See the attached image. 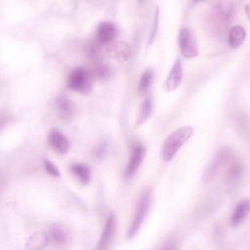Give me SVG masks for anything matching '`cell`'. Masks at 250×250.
<instances>
[{
    "label": "cell",
    "instance_id": "6da1fadb",
    "mask_svg": "<svg viewBox=\"0 0 250 250\" xmlns=\"http://www.w3.org/2000/svg\"><path fill=\"white\" fill-rule=\"evenodd\" d=\"M192 133L193 128L191 126H184L169 135L162 146L163 160L165 162H169L182 147V146L191 137Z\"/></svg>",
    "mask_w": 250,
    "mask_h": 250
},
{
    "label": "cell",
    "instance_id": "7a4b0ae2",
    "mask_svg": "<svg viewBox=\"0 0 250 250\" xmlns=\"http://www.w3.org/2000/svg\"><path fill=\"white\" fill-rule=\"evenodd\" d=\"M211 7V14L208 20L210 21V27L219 32L224 27L232 11V0H208Z\"/></svg>",
    "mask_w": 250,
    "mask_h": 250
},
{
    "label": "cell",
    "instance_id": "3957f363",
    "mask_svg": "<svg viewBox=\"0 0 250 250\" xmlns=\"http://www.w3.org/2000/svg\"><path fill=\"white\" fill-rule=\"evenodd\" d=\"M150 202H151L150 189L149 188L144 189L140 198H139L135 215L133 217L132 223H131V225L129 227V229H128V232H127V237L128 238H132L137 234L138 230L140 229V228H141V226H142V224H143V222H144V220H145V218H146V216L148 212Z\"/></svg>",
    "mask_w": 250,
    "mask_h": 250
},
{
    "label": "cell",
    "instance_id": "277c9868",
    "mask_svg": "<svg viewBox=\"0 0 250 250\" xmlns=\"http://www.w3.org/2000/svg\"><path fill=\"white\" fill-rule=\"evenodd\" d=\"M68 88L83 95L89 94L92 90L91 73L83 67L73 69L68 77Z\"/></svg>",
    "mask_w": 250,
    "mask_h": 250
},
{
    "label": "cell",
    "instance_id": "5b68a950",
    "mask_svg": "<svg viewBox=\"0 0 250 250\" xmlns=\"http://www.w3.org/2000/svg\"><path fill=\"white\" fill-rule=\"evenodd\" d=\"M179 47L182 55L187 58H194L198 54L195 37L192 29L189 27H183L179 33Z\"/></svg>",
    "mask_w": 250,
    "mask_h": 250
},
{
    "label": "cell",
    "instance_id": "8992f818",
    "mask_svg": "<svg viewBox=\"0 0 250 250\" xmlns=\"http://www.w3.org/2000/svg\"><path fill=\"white\" fill-rule=\"evenodd\" d=\"M145 153H146V150L142 145L136 144L132 146L130 159H129V161L126 165L125 171H124V176L126 178H131L137 172L138 168L140 167V165L144 159Z\"/></svg>",
    "mask_w": 250,
    "mask_h": 250
},
{
    "label": "cell",
    "instance_id": "52a82bcc",
    "mask_svg": "<svg viewBox=\"0 0 250 250\" xmlns=\"http://www.w3.org/2000/svg\"><path fill=\"white\" fill-rule=\"evenodd\" d=\"M116 230V220L113 215L109 216L105 222L104 228L101 234L100 240L95 248V250H107L111 244Z\"/></svg>",
    "mask_w": 250,
    "mask_h": 250
},
{
    "label": "cell",
    "instance_id": "ba28073f",
    "mask_svg": "<svg viewBox=\"0 0 250 250\" xmlns=\"http://www.w3.org/2000/svg\"><path fill=\"white\" fill-rule=\"evenodd\" d=\"M183 79V65L180 59H177L164 83L165 91H173L179 87Z\"/></svg>",
    "mask_w": 250,
    "mask_h": 250
},
{
    "label": "cell",
    "instance_id": "9c48e42d",
    "mask_svg": "<svg viewBox=\"0 0 250 250\" xmlns=\"http://www.w3.org/2000/svg\"><path fill=\"white\" fill-rule=\"evenodd\" d=\"M117 34L115 25L109 21H103L97 29V41L101 44H109L113 41Z\"/></svg>",
    "mask_w": 250,
    "mask_h": 250
},
{
    "label": "cell",
    "instance_id": "30bf717a",
    "mask_svg": "<svg viewBox=\"0 0 250 250\" xmlns=\"http://www.w3.org/2000/svg\"><path fill=\"white\" fill-rule=\"evenodd\" d=\"M49 145L58 152L65 153L69 148V142L63 134L58 130H53L48 137Z\"/></svg>",
    "mask_w": 250,
    "mask_h": 250
},
{
    "label": "cell",
    "instance_id": "8fae6325",
    "mask_svg": "<svg viewBox=\"0 0 250 250\" xmlns=\"http://www.w3.org/2000/svg\"><path fill=\"white\" fill-rule=\"evenodd\" d=\"M249 213H250V200L245 199L240 201L232 212V215L230 217V225L232 227H237L245 220V218Z\"/></svg>",
    "mask_w": 250,
    "mask_h": 250
},
{
    "label": "cell",
    "instance_id": "7c38bea8",
    "mask_svg": "<svg viewBox=\"0 0 250 250\" xmlns=\"http://www.w3.org/2000/svg\"><path fill=\"white\" fill-rule=\"evenodd\" d=\"M108 54L111 58L117 59V60H128L131 55V49L130 47L124 43V42H116L112 43L108 49Z\"/></svg>",
    "mask_w": 250,
    "mask_h": 250
},
{
    "label": "cell",
    "instance_id": "4fadbf2b",
    "mask_svg": "<svg viewBox=\"0 0 250 250\" xmlns=\"http://www.w3.org/2000/svg\"><path fill=\"white\" fill-rule=\"evenodd\" d=\"M59 116L62 120H68L73 113V104L66 96L59 97L56 102Z\"/></svg>",
    "mask_w": 250,
    "mask_h": 250
},
{
    "label": "cell",
    "instance_id": "5bb4252c",
    "mask_svg": "<svg viewBox=\"0 0 250 250\" xmlns=\"http://www.w3.org/2000/svg\"><path fill=\"white\" fill-rule=\"evenodd\" d=\"M246 32L241 25H234L230 28L229 33V44L231 49L238 48L245 40Z\"/></svg>",
    "mask_w": 250,
    "mask_h": 250
},
{
    "label": "cell",
    "instance_id": "9a60e30c",
    "mask_svg": "<svg viewBox=\"0 0 250 250\" xmlns=\"http://www.w3.org/2000/svg\"><path fill=\"white\" fill-rule=\"evenodd\" d=\"M152 110V102L150 98H146L142 103L136 118V126H141L150 116Z\"/></svg>",
    "mask_w": 250,
    "mask_h": 250
},
{
    "label": "cell",
    "instance_id": "2e32d148",
    "mask_svg": "<svg viewBox=\"0 0 250 250\" xmlns=\"http://www.w3.org/2000/svg\"><path fill=\"white\" fill-rule=\"evenodd\" d=\"M72 173L75 177L82 183L87 184L91 179V171L90 168L84 163H74L70 167Z\"/></svg>",
    "mask_w": 250,
    "mask_h": 250
},
{
    "label": "cell",
    "instance_id": "e0dca14e",
    "mask_svg": "<svg viewBox=\"0 0 250 250\" xmlns=\"http://www.w3.org/2000/svg\"><path fill=\"white\" fill-rule=\"evenodd\" d=\"M51 236L58 245H62L68 241V231L62 225H55L51 228Z\"/></svg>",
    "mask_w": 250,
    "mask_h": 250
},
{
    "label": "cell",
    "instance_id": "ac0fdd59",
    "mask_svg": "<svg viewBox=\"0 0 250 250\" xmlns=\"http://www.w3.org/2000/svg\"><path fill=\"white\" fill-rule=\"evenodd\" d=\"M242 174V166L239 162L231 160L229 163V168L227 171V181L230 184L237 182Z\"/></svg>",
    "mask_w": 250,
    "mask_h": 250
},
{
    "label": "cell",
    "instance_id": "d6986e66",
    "mask_svg": "<svg viewBox=\"0 0 250 250\" xmlns=\"http://www.w3.org/2000/svg\"><path fill=\"white\" fill-rule=\"evenodd\" d=\"M152 78H153V71L151 69H146L143 72L141 79H140L139 87H138L139 94H144L147 91L148 87L151 84Z\"/></svg>",
    "mask_w": 250,
    "mask_h": 250
},
{
    "label": "cell",
    "instance_id": "ffe728a7",
    "mask_svg": "<svg viewBox=\"0 0 250 250\" xmlns=\"http://www.w3.org/2000/svg\"><path fill=\"white\" fill-rule=\"evenodd\" d=\"M91 75L95 76L99 79H106L109 76V69L105 64H104L100 62H97L93 65V70H92Z\"/></svg>",
    "mask_w": 250,
    "mask_h": 250
},
{
    "label": "cell",
    "instance_id": "44dd1931",
    "mask_svg": "<svg viewBox=\"0 0 250 250\" xmlns=\"http://www.w3.org/2000/svg\"><path fill=\"white\" fill-rule=\"evenodd\" d=\"M44 167H45V169H46V171L49 173V174H51V175H53V176H55V177H60V171H59V169L57 168V166L53 163V162H51L50 160H44Z\"/></svg>",
    "mask_w": 250,
    "mask_h": 250
},
{
    "label": "cell",
    "instance_id": "7402d4cb",
    "mask_svg": "<svg viewBox=\"0 0 250 250\" xmlns=\"http://www.w3.org/2000/svg\"><path fill=\"white\" fill-rule=\"evenodd\" d=\"M107 151V144L104 141H102L96 147L95 153L97 157H104Z\"/></svg>",
    "mask_w": 250,
    "mask_h": 250
},
{
    "label": "cell",
    "instance_id": "603a6c76",
    "mask_svg": "<svg viewBox=\"0 0 250 250\" xmlns=\"http://www.w3.org/2000/svg\"><path fill=\"white\" fill-rule=\"evenodd\" d=\"M157 26H158V11L156 10V13H155V17H154V23H153V29L151 30V33H150V36H149V44H151V42L153 41V38L156 34V31H157Z\"/></svg>",
    "mask_w": 250,
    "mask_h": 250
},
{
    "label": "cell",
    "instance_id": "cb8c5ba5",
    "mask_svg": "<svg viewBox=\"0 0 250 250\" xmlns=\"http://www.w3.org/2000/svg\"><path fill=\"white\" fill-rule=\"evenodd\" d=\"M161 250H178L174 243H167Z\"/></svg>",
    "mask_w": 250,
    "mask_h": 250
},
{
    "label": "cell",
    "instance_id": "d4e9b609",
    "mask_svg": "<svg viewBox=\"0 0 250 250\" xmlns=\"http://www.w3.org/2000/svg\"><path fill=\"white\" fill-rule=\"evenodd\" d=\"M244 9H245V14H246L247 18L250 20V3L246 4L245 7H244Z\"/></svg>",
    "mask_w": 250,
    "mask_h": 250
},
{
    "label": "cell",
    "instance_id": "484cf974",
    "mask_svg": "<svg viewBox=\"0 0 250 250\" xmlns=\"http://www.w3.org/2000/svg\"><path fill=\"white\" fill-rule=\"evenodd\" d=\"M199 1H200V0H193L194 3H197V2H199Z\"/></svg>",
    "mask_w": 250,
    "mask_h": 250
},
{
    "label": "cell",
    "instance_id": "4316f807",
    "mask_svg": "<svg viewBox=\"0 0 250 250\" xmlns=\"http://www.w3.org/2000/svg\"><path fill=\"white\" fill-rule=\"evenodd\" d=\"M140 1H142V0H140Z\"/></svg>",
    "mask_w": 250,
    "mask_h": 250
}]
</instances>
